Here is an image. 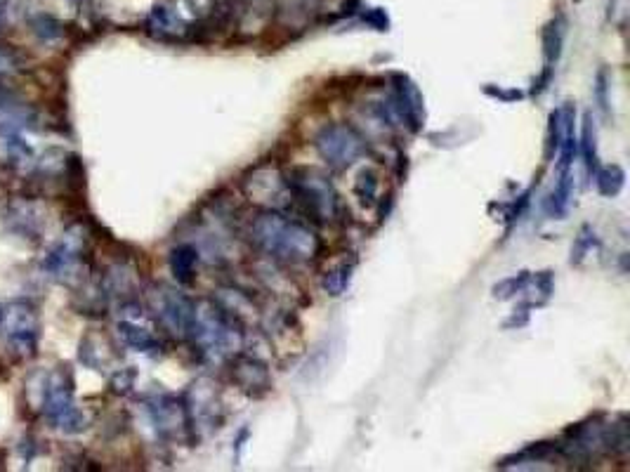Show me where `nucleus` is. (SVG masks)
<instances>
[{
    "mask_svg": "<svg viewBox=\"0 0 630 472\" xmlns=\"http://www.w3.org/2000/svg\"><path fill=\"white\" fill-rule=\"evenodd\" d=\"M251 241L258 251L288 265H305L321 251L319 236L310 227L277 211L260 213L251 222Z\"/></svg>",
    "mask_w": 630,
    "mask_h": 472,
    "instance_id": "obj_1",
    "label": "nucleus"
},
{
    "mask_svg": "<svg viewBox=\"0 0 630 472\" xmlns=\"http://www.w3.org/2000/svg\"><path fill=\"white\" fill-rule=\"evenodd\" d=\"M630 449L628 418L616 416L609 421L590 418L572 425L557 442V454L569 463H593L600 456H626Z\"/></svg>",
    "mask_w": 630,
    "mask_h": 472,
    "instance_id": "obj_2",
    "label": "nucleus"
},
{
    "mask_svg": "<svg viewBox=\"0 0 630 472\" xmlns=\"http://www.w3.org/2000/svg\"><path fill=\"white\" fill-rule=\"evenodd\" d=\"M187 338H192L203 357L215 359V362L234 357L241 350V333L236 329V319L215 303L194 305V319Z\"/></svg>",
    "mask_w": 630,
    "mask_h": 472,
    "instance_id": "obj_3",
    "label": "nucleus"
},
{
    "mask_svg": "<svg viewBox=\"0 0 630 472\" xmlns=\"http://www.w3.org/2000/svg\"><path fill=\"white\" fill-rule=\"evenodd\" d=\"M288 196L303 208L305 213L314 215L321 222H333L340 215V201L336 187L324 173L314 168H293L286 175Z\"/></svg>",
    "mask_w": 630,
    "mask_h": 472,
    "instance_id": "obj_4",
    "label": "nucleus"
},
{
    "mask_svg": "<svg viewBox=\"0 0 630 472\" xmlns=\"http://www.w3.org/2000/svg\"><path fill=\"white\" fill-rule=\"evenodd\" d=\"M41 413L50 428L67 432V435H76L88 428L83 411L76 406L74 378L69 371L57 369L45 378Z\"/></svg>",
    "mask_w": 630,
    "mask_h": 472,
    "instance_id": "obj_5",
    "label": "nucleus"
},
{
    "mask_svg": "<svg viewBox=\"0 0 630 472\" xmlns=\"http://www.w3.org/2000/svg\"><path fill=\"white\" fill-rule=\"evenodd\" d=\"M0 329L5 333V343H8L12 357L19 359V362L36 357L38 343H41V321H38L34 303L17 300V303L5 307Z\"/></svg>",
    "mask_w": 630,
    "mask_h": 472,
    "instance_id": "obj_6",
    "label": "nucleus"
},
{
    "mask_svg": "<svg viewBox=\"0 0 630 472\" xmlns=\"http://www.w3.org/2000/svg\"><path fill=\"white\" fill-rule=\"evenodd\" d=\"M314 149L328 166L343 170L366 154V142L352 126L331 123V126L321 128L314 137Z\"/></svg>",
    "mask_w": 630,
    "mask_h": 472,
    "instance_id": "obj_7",
    "label": "nucleus"
},
{
    "mask_svg": "<svg viewBox=\"0 0 630 472\" xmlns=\"http://www.w3.org/2000/svg\"><path fill=\"white\" fill-rule=\"evenodd\" d=\"M149 305L159 324L173 336L187 338L189 326L194 319V300L187 298L185 293L177 291V288L159 284L149 293Z\"/></svg>",
    "mask_w": 630,
    "mask_h": 472,
    "instance_id": "obj_8",
    "label": "nucleus"
},
{
    "mask_svg": "<svg viewBox=\"0 0 630 472\" xmlns=\"http://www.w3.org/2000/svg\"><path fill=\"white\" fill-rule=\"evenodd\" d=\"M85 253V236L78 227H71L62 234V239L52 246V251L45 255L43 270L59 281H67L76 277V272L81 270Z\"/></svg>",
    "mask_w": 630,
    "mask_h": 472,
    "instance_id": "obj_9",
    "label": "nucleus"
},
{
    "mask_svg": "<svg viewBox=\"0 0 630 472\" xmlns=\"http://www.w3.org/2000/svg\"><path fill=\"white\" fill-rule=\"evenodd\" d=\"M392 88H395V109L402 116L404 126L411 133H418L425 123V100L416 83L406 74H392Z\"/></svg>",
    "mask_w": 630,
    "mask_h": 472,
    "instance_id": "obj_10",
    "label": "nucleus"
},
{
    "mask_svg": "<svg viewBox=\"0 0 630 472\" xmlns=\"http://www.w3.org/2000/svg\"><path fill=\"white\" fill-rule=\"evenodd\" d=\"M234 378L236 383L241 385V390L248 392V395H262V392L269 390V373L267 366L260 364L258 359L253 357H236L234 362Z\"/></svg>",
    "mask_w": 630,
    "mask_h": 472,
    "instance_id": "obj_11",
    "label": "nucleus"
},
{
    "mask_svg": "<svg viewBox=\"0 0 630 472\" xmlns=\"http://www.w3.org/2000/svg\"><path fill=\"white\" fill-rule=\"evenodd\" d=\"M8 222L15 229L17 234L29 236V239H41V215H38V208L29 201H15L8 211Z\"/></svg>",
    "mask_w": 630,
    "mask_h": 472,
    "instance_id": "obj_12",
    "label": "nucleus"
},
{
    "mask_svg": "<svg viewBox=\"0 0 630 472\" xmlns=\"http://www.w3.org/2000/svg\"><path fill=\"white\" fill-rule=\"evenodd\" d=\"M170 272L177 279V284H192L196 277V265H199V251L192 244H177L170 251Z\"/></svg>",
    "mask_w": 630,
    "mask_h": 472,
    "instance_id": "obj_13",
    "label": "nucleus"
},
{
    "mask_svg": "<svg viewBox=\"0 0 630 472\" xmlns=\"http://www.w3.org/2000/svg\"><path fill=\"white\" fill-rule=\"evenodd\" d=\"M564 36H567V19L557 15L550 19L546 29H543V57H546V69H555V64L560 62Z\"/></svg>",
    "mask_w": 630,
    "mask_h": 472,
    "instance_id": "obj_14",
    "label": "nucleus"
},
{
    "mask_svg": "<svg viewBox=\"0 0 630 472\" xmlns=\"http://www.w3.org/2000/svg\"><path fill=\"white\" fill-rule=\"evenodd\" d=\"M118 336H121L123 343L135 352L156 354L161 350L159 338L152 336L147 329H142V326L133 324V321H121V324H118Z\"/></svg>",
    "mask_w": 630,
    "mask_h": 472,
    "instance_id": "obj_15",
    "label": "nucleus"
},
{
    "mask_svg": "<svg viewBox=\"0 0 630 472\" xmlns=\"http://www.w3.org/2000/svg\"><path fill=\"white\" fill-rule=\"evenodd\" d=\"M572 196H574L572 168L560 170V180H557V185H555L553 194H550V201H548L550 215H555V218H564V215H567V211H569V203H572Z\"/></svg>",
    "mask_w": 630,
    "mask_h": 472,
    "instance_id": "obj_16",
    "label": "nucleus"
},
{
    "mask_svg": "<svg viewBox=\"0 0 630 472\" xmlns=\"http://www.w3.org/2000/svg\"><path fill=\"white\" fill-rule=\"evenodd\" d=\"M553 454H557V442H538V444H531V447L527 449H522L520 454L503 458V461L498 463V468H524L527 463L548 461Z\"/></svg>",
    "mask_w": 630,
    "mask_h": 472,
    "instance_id": "obj_17",
    "label": "nucleus"
},
{
    "mask_svg": "<svg viewBox=\"0 0 630 472\" xmlns=\"http://www.w3.org/2000/svg\"><path fill=\"white\" fill-rule=\"evenodd\" d=\"M593 175H595L597 192H600L602 196H607V199L619 196L623 192V187H626V170H623L621 166H616V163H612V166L595 168Z\"/></svg>",
    "mask_w": 630,
    "mask_h": 472,
    "instance_id": "obj_18",
    "label": "nucleus"
},
{
    "mask_svg": "<svg viewBox=\"0 0 630 472\" xmlns=\"http://www.w3.org/2000/svg\"><path fill=\"white\" fill-rule=\"evenodd\" d=\"M354 270H357V260H340L336 267H331L324 274V281H321V286H324V291L328 295H333V298H338V295H343L347 291V286H350L352 281V274Z\"/></svg>",
    "mask_w": 630,
    "mask_h": 472,
    "instance_id": "obj_19",
    "label": "nucleus"
},
{
    "mask_svg": "<svg viewBox=\"0 0 630 472\" xmlns=\"http://www.w3.org/2000/svg\"><path fill=\"white\" fill-rule=\"evenodd\" d=\"M579 152L583 156V163H586L588 173L593 175L597 168V133L593 126V116L586 114L583 118V128H581V137H579Z\"/></svg>",
    "mask_w": 630,
    "mask_h": 472,
    "instance_id": "obj_20",
    "label": "nucleus"
},
{
    "mask_svg": "<svg viewBox=\"0 0 630 472\" xmlns=\"http://www.w3.org/2000/svg\"><path fill=\"white\" fill-rule=\"evenodd\" d=\"M564 123H567L564 107L555 109L553 114H550V126L546 135V159H553V156L560 152V144L564 140Z\"/></svg>",
    "mask_w": 630,
    "mask_h": 472,
    "instance_id": "obj_21",
    "label": "nucleus"
},
{
    "mask_svg": "<svg viewBox=\"0 0 630 472\" xmlns=\"http://www.w3.org/2000/svg\"><path fill=\"white\" fill-rule=\"evenodd\" d=\"M529 279H531V272H520V274H513V277L503 279L501 284L494 286V298L510 300V298H517V295L527 293Z\"/></svg>",
    "mask_w": 630,
    "mask_h": 472,
    "instance_id": "obj_22",
    "label": "nucleus"
},
{
    "mask_svg": "<svg viewBox=\"0 0 630 472\" xmlns=\"http://www.w3.org/2000/svg\"><path fill=\"white\" fill-rule=\"evenodd\" d=\"M31 29H34V34L41 38V41H48V43L57 41V38H62V34H64L62 22H59L57 17L45 15V12L31 17Z\"/></svg>",
    "mask_w": 630,
    "mask_h": 472,
    "instance_id": "obj_23",
    "label": "nucleus"
},
{
    "mask_svg": "<svg viewBox=\"0 0 630 472\" xmlns=\"http://www.w3.org/2000/svg\"><path fill=\"white\" fill-rule=\"evenodd\" d=\"M600 246V239H597V234L593 232V227H581L579 236L574 239V246H572V262L574 265H581L583 260L588 258V255H593L595 248Z\"/></svg>",
    "mask_w": 630,
    "mask_h": 472,
    "instance_id": "obj_24",
    "label": "nucleus"
},
{
    "mask_svg": "<svg viewBox=\"0 0 630 472\" xmlns=\"http://www.w3.org/2000/svg\"><path fill=\"white\" fill-rule=\"evenodd\" d=\"M354 192H357L364 206H373L378 196V175L373 170H362L357 177V185H354Z\"/></svg>",
    "mask_w": 630,
    "mask_h": 472,
    "instance_id": "obj_25",
    "label": "nucleus"
},
{
    "mask_svg": "<svg viewBox=\"0 0 630 472\" xmlns=\"http://www.w3.org/2000/svg\"><path fill=\"white\" fill-rule=\"evenodd\" d=\"M19 69V55L10 45H0V76L15 74Z\"/></svg>",
    "mask_w": 630,
    "mask_h": 472,
    "instance_id": "obj_26",
    "label": "nucleus"
},
{
    "mask_svg": "<svg viewBox=\"0 0 630 472\" xmlns=\"http://www.w3.org/2000/svg\"><path fill=\"white\" fill-rule=\"evenodd\" d=\"M609 76H607V69H600L597 71V78H595V95H597V104H600V109L609 111V97H607V90H609Z\"/></svg>",
    "mask_w": 630,
    "mask_h": 472,
    "instance_id": "obj_27",
    "label": "nucleus"
},
{
    "mask_svg": "<svg viewBox=\"0 0 630 472\" xmlns=\"http://www.w3.org/2000/svg\"><path fill=\"white\" fill-rule=\"evenodd\" d=\"M484 93H487L489 97H494V100H501V102H517L524 97L522 90H503V88H494V85H487V88H484Z\"/></svg>",
    "mask_w": 630,
    "mask_h": 472,
    "instance_id": "obj_28",
    "label": "nucleus"
},
{
    "mask_svg": "<svg viewBox=\"0 0 630 472\" xmlns=\"http://www.w3.org/2000/svg\"><path fill=\"white\" fill-rule=\"evenodd\" d=\"M3 317H5V305L0 303V324H3Z\"/></svg>",
    "mask_w": 630,
    "mask_h": 472,
    "instance_id": "obj_29",
    "label": "nucleus"
},
{
    "mask_svg": "<svg viewBox=\"0 0 630 472\" xmlns=\"http://www.w3.org/2000/svg\"><path fill=\"white\" fill-rule=\"evenodd\" d=\"M5 100H8V97H5V95H3V90H0V104H3Z\"/></svg>",
    "mask_w": 630,
    "mask_h": 472,
    "instance_id": "obj_30",
    "label": "nucleus"
}]
</instances>
